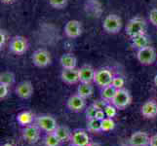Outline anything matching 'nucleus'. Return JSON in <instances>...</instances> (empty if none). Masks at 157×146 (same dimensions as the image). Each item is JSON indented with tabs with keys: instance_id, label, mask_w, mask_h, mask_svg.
<instances>
[{
	"instance_id": "f257e3e1",
	"label": "nucleus",
	"mask_w": 157,
	"mask_h": 146,
	"mask_svg": "<svg viewBox=\"0 0 157 146\" xmlns=\"http://www.w3.org/2000/svg\"><path fill=\"white\" fill-rule=\"evenodd\" d=\"M145 29H147V24H145L144 20L137 17L129 21L125 30H126V34L129 37L133 38V37L137 35L144 34L145 32Z\"/></svg>"
},
{
	"instance_id": "f03ea898",
	"label": "nucleus",
	"mask_w": 157,
	"mask_h": 146,
	"mask_svg": "<svg viewBox=\"0 0 157 146\" xmlns=\"http://www.w3.org/2000/svg\"><path fill=\"white\" fill-rule=\"evenodd\" d=\"M104 29L111 34H116L122 28V20L119 16L115 14H110L106 16L102 23Z\"/></svg>"
},
{
	"instance_id": "7ed1b4c3",
	"label": "nucleus",
	"mask_w": 157,
	"mask_h": 146,
	"mask_svg": "<svg viewBox=\"0 0 157 146\" xmlns=\"http://www.w3.org/2000/svg\"><path fill=\"white\" fill-rule=\"evenodd\" d=\"M131 101H132V96L130 95L129 92L125 89L117 90L114 97H113V99L111 100L112 104L114 105L117 109H124V108H126L131 103Z\"/></svg>"
},
{
	"instance_id": "20e7f679",
	"label": "nucleus",
	"mask_w": 157,
	"mask_h": 146,
	"mask_svg": "<svg viewBox=\"0 0 157 146\" xmlns=\"http://www.w3.org/2000/svg\"><path fill=\"white\" fill-rule=\"evenodd\" d=\"M32 62L37 67H46L51 63V55L45 49H38L36 50L31 57Z\"/></svg>"
},
{
	"instance_id": "39448f33",
	"label": "nucleus",
	"mask_w": 157,
	"mask_h": 146,
	"mask_svg": "<svg viewBox=\"0 0 157 146\" xmlns=\"http://www.w3.org/2000/svg\"><path fill=\"white\" fill-rule=\"evenodd\" d=\"M137 58L138 61L144 64V66H150L152 64L156 59V53L153 47L147 46L145 48L140 49L137 52Z\"/></svg>"
},
{
	"instance_id": "423d86ee",
	"label": "nucleus",
	"mask_w": 157,
	"mask_h": 146,
	"mask_svg": "<svg viewBox=\"0 0 157 146\" xmlns=\"http://www.w3.org/2000/svg\"><path fill=\"white\" fill-rule=\"evenodd\" d=\"M114 78L112 72L109 69L101 68L97 70L94 77V82L101 88H105L106 86H109L112 83V80Z\"/></svg>"
},
{
	"instance_id": "0eeeda50",
	"label": "nucleus",
	"mask_w": 157,
	"mask_h": 146,
	"mask_svg": "<svg viewBox=\"0 0 157 146\" xmlns=\"http://www.w3.org/2000/svg\"><path fill=\"white\" fill-rule=\"evenodd\" d=\"M10 52L15 55H23L29 49V42L23 36H15L10 41Z\"/></svg>"
},
{
	"instance_id": "6e6552de",
	"label": "nucleus",
	"mask_w": 157,
	"mask_h": 146,
	"mask_svg": "<svg viewBox=\"0 0 157 146\" xmlns=\"http://www.w3.org/2000/svg\"><path fill=\"white\" fill-rule=\"evenodd\" d=\"M36 125L38 126L41 131H44L46 133H54L58 127L55 118L49 115H42L37 117Z\"/></svg>"
},
{
	"instance_id": "1a4fd4ad",
	"label": "nucleus",
	"mask_w": 157,
	"mask_h": 146,
	"mask_svg": "<svg viewBox=\"0 0 157 146\" xmlns=\"http://www.w3.org/2000/svg\"><path fill=\"white\" fill-rule=\"evenodd\" d=\"M64 33L69 38H77L82 33V24L79 21L70 20L64 25Z\"/></svg>"
},
{
	"instance_id": "9d476101",
	"label": "nucleus",
	"mask_w": 157,
	"mask_h": 146,
	"mask_svg": "<svg viewBox=\"0 0 157 146\" xmlns=\"http://www.w3.org/2000/svg\"><path fill=\"white\" fill-rule=\"evenodd\" d=\"M23 137L26 142L36 143L40 137V129L37 125H29L23 129Z\"/></svg>"
},
{
	"instance_id": "9b49d317",
	"label": "nucleus",
	"mask_w": 157,
	"mask_h": 146,
	"mask_svg": "<svg viewBox=\"0 0 157 146\" xmlns=\"http://www.w3.org/2000/svg\"><path fill=\"white\" fill-rule=\"evenodd\" d=\"M70 141L72 145L75 146H88L90 143V137L84 129H75L71 133Z\"/></svg>"
},
{
	"instance_id": "f8f14e48",
	"label": "nucleus",
	"mask_w": 157,
	"mask_h": 146,
	"mask_svg": "<svg viewBox=\"0 0 157 146\" xmlns=\"http://www.w3.org/2000/svg\"><path fill=\"white\" fill-rule=\"evenodd\" d=\"M33 86L29 81H23L20 84H18L16 88V94L19 97L23 99H28L33 94Z\"/></svg>"
},
{
	"instance_id": "ddd939ff",
	"label": "nucleus",
	"mask_w": 157,
	"mask_h": 146,
	"mask_svg": "<svg viewBox=\"0 0 157 146\" xmlns=\"http://www.w3.org/2000/svg\"><path fill=\"white\" fill-rule=\"evenodd\" d=\"M67 108L72 112H80L83 110L86 105L85 99L82 96H80L78 94L73 95L67 99Z\"/></svg>"
},
{
	"instance_id": "4468645a",
	"label": "nucleus",
	"mask_w": 157,
	"mask_h": 146,
	"mask_svg": "<svg viewBox=\"0 0 157 146\" xmlns=\"http://www.w3.org/2000/svg\"><path fill=\"white\" fill-rule=\"evenodd\" d=\"M95 73H96L95 69L91 66H89V64H85L82 67H80V69H78L80 83L91 84L94 81Z\"/></svg>"
},
{
	"instance_id": "2eb2a0df",
	"label": "nucleus",
	"mask_w": 157,
	"mask_h": 146,
	"mask_svg": "<svg viewBox=\"0 0 157 146\" xmlns=\"http://www.w3.org/2000/svg\"><path fill=\"white\" fill-rule=\"evenodd\" d=\"M131 146H147L150 142V137L144 132L134 133L129 139Z\"/></svg>"
},
{
	"instance_id": "dca6fc26",
	"label": "nucleus",
	"mask_w": 157,
	"mask_h": 146,
	"mask_svg": "<svg viewBox=\"0 0 157 146\" xmlns=\"http://www.w3.org/2000/svg\"><path fill=\"white\" fill-rule=\"evenodd\" d=\"M61 78L63 80V82L68 85H72L77 83L79 81V74L78 70L75 68L72 69H63V71L61 73Z\"/></svg>"
},
{
	"instance_id": "f3484780",
	"label": "nucleus",
	"mask_w": 157,
	"mask_h": 146,
	"mask_svg": "<svg viewBox=\"0 0 157 146\" xmlns=\"http://www.w3.org/2000/svg\"><path fill=\"white\" fill-rule=\"evenodd\" d=\"M142 114L145 118H154L157 116V103L154 100L145 101L142 106Z\"/></svg>"
},
{
	"instance_id": "a211bd4d",
	"label": "nucleus",
	"mask_w": 157,
	"mask_h": 146,
	"mask_svg": "<svg viewBox=\"0 0 157 146\" xmlns=\"http://www.w3.org/2000/svg\"><path fill=\"white\" fill-rule=\"evenodd\" d=\"M59 62L63 69H72L76 67L77 59L72 54H64L59 58Z\"/></svg>"
},
{
	"instance_id": "6ab92c4d",
	"label": "nucleus",
	"mask_w": 157,
	"mask_h": 146,
	"mask_svg": "<svg viewBox=\"0 0 157 146\" xmlns=\"http://www.w3.org/2000/svg\"><path fill=\"white\" fill-rule=\"evenodd\" d=\"M132 45H133V47L138 49V50H140V49H143V48H145L147 46H150L149 37L145 33L135 36L132 38Z\"/></svg>"
},
{
	"instance_id": "aec40b11",
	"label": "nucleus",
	"mask_w": 157,
	"mask_h": 146,
	"mask_svg": "<svg viewBox=\"0 0 157 146\" xmlns=\"http://www.w3.org/2000/svg\"><path fill=\"white\" fill-rule=\"evenodd\" d=\"M54 133L56 134L61 142H66L71 138V133H70L69 129L64 126H58Z\"/></svg>"
},
{
	"instance_id": "412c9836",
	"label": "nucleus",
	"mask_w": 157,
	"mask_h": 146,
	"mask_svg": "<svg viewBox=\"0 0 157 146\" xmlns=\"http://www.w3.org/2000/svg\"><path fill=\"white\" fill-rule=\"evenodd\" d=\"M93 93H94V88L89 83H81L77 88V94L80 96L84 97L85 99L90 97L93 95Z\"/></svg>"
},
{
	"instance_id": "4be33fe9",
	"label": "nucleus",
	"mask_w": 157,
	"mask_h": 146,
	"mask_svg": "<svg viewBox=\"0 0 157 146\" xmlns=\"http://www.w3.org/2000/svg\"><path fill=\"white\" fill-rule=\"evenodd\" d=\"M17 121L20 125L24 126V127L31 125V123L33 122V114H32L30 111L21 112L17 117Z\"/></svg>"
},
{
	"instance_id": "5701e85b",
	"label": "nucleus",
	"mask_w": 157,
	"mask_h": 146,
	"mask_svg": "<svg viewBox=\"0 0 157 146\" xmlns=\"http://www.w3.org/2000/svg\"><path fill=\"white\" fill-rule=\"evenodd\" d=\"M116 92H117V89L115 87H113L112 85L106 86V87L102 88V91L101 93V99H105L109 102L113 99V97H114Z\"/></svg>"
},
{
	"instance_id": "b1692460",
	"label": "nucleus",
	"mask_w": 157,
	"mask_h": 146,
	"mask_svg": "<svg viewBox=\"0 0 157 146\" xmlns=\"http://www.w3.org/2000/svg\"><path fill=\"white\" fill-rule=\"evenodd\" d=\"M87 129L91 133H99L101 131V121L99 119L94 118L90 119L87 122Z\"/></svg>"
},
{
	"instance_id": "393cba45",
	"label": "nucleus",
	"mask_w": 157,
	"mask_h": 146,
	"mask_svg": "<svg viewBox=\"0 0 157 146\" xmlns=\"http://www.w3.org/2000/svg\"><path fill=\"white\" fill-rule=\"evenodd\" d=\"M14 82H15V75L13 72L4 71L0 74V84L11 86L14 84Z\"/></svg>"
},
{
	"instance_id": "a878e982",
	"label": "nucleus",
	"mask_w": 157,
	"mask_h": 146,
	"mask_svg": "<svg viewBox=\"0 0 157 146\" xmlns=\"http://www.w3.org/2000/svg\"><path fill=\"white\" fill-rule=\"evenodd\" d=\"M61 141L57 137V136L54 133H47L45 139H44V144L45 146H59Z\"/></svg>"
},
{
	"instance_id": "bb28decb",
	"label": "nucleus",
	"mask_w": 157,
	"mask_h": 146,
	"mask_svg": "<svg viewBox=\"0 0 157 146\" xmlns=\"http://www.w3.org/2000/svg\"><path fill=\"white\" fill-rule=\"evenodd\" d=\"M115 128V122L112 118L105 117L101 121V131L102 132H110Z\"/></svg>"
},
{
	"instance_id": "cd10ccee",
	"label": "nucleus",
	"mask_w": 157,
	"mask_h": 146,
	"mask_svg": "<svg viewBox=\"0 0 157 146\" xmlns=\"http://www.w3.org/2000/svg\"><path fill=\"white\" fill-rule=\"evenodd\" d=\"M104 111L105 113L106 117H108V118H113L117 114V108L113 104H109V103L105 106Z\"/></svg>"
},
{
	"instance_id": "c85d7f7f",
	"label": "nucleus",
	"mask_w": 157,
	"mask_h": 146,
	"mask_svg": "<svg viewBox=\"0 0 157 146\" xmlns=\"http://www.w3.org/2000/svg\"><path fill=\"white\" fill-rule=\"evenodd\" d=\"M49 4L55 9H63L67 6V0H49Z\"/></svg>"
},
{
	"instance_id": "c756f323",
	"label": "nucleus",
	"mask_w": 157,
	"mask_h": 146,
	"mask_svg": "<svg viewBox=\"0 0 157 146\" xmlns=\"http://www.w3.org/2000/svg\"><path fill=\"white\" fill-rule=\"evenodd\" d=\"M111 85L113 86V87H115L117 90L123 89L124 85H125V80H124V79H123L122 77H120V76H116V77L113 78Z\"/></svg>"
},
{
	"instance_id": "7c9ffc66",
	"label": "nucleus",
	"mask_w": 157,
	"mask_h": 146,
	"mask_svg": "<svg viewBox=\"0 0 157 146\" xmlns=\"http://www.w3.org/2000/svg\"><path fill=\"white\" fill-rule=\"evenodd\" d=\"M97 112H98V109H97V108L93 104L88 106V108L85 111V114H86V117H87V120H90V119L96 118Z\"/></svg>"
},
{
	"instance_id": "2f4dec72",
	"label": "nucleus",
	"mask_w": 157,
	"mask_h": 146,
	"mask_svg": "<svg viewBox=\"0 0 157 146\" xmlns=\"http://www.w3.org/2000/svg\"><path fill=\"white\" fill-rule=\"evenodd\" d=\"M108 104V101L104 99H98V100H96L93 105L97 108L98 110H105V106Z\"/></svg>"
},
{
	"instance_id": "473e14b6",
	"label": "nucleus",
	"mask_w": 157,
	"mask_h": 146,
	"mask_svg": "<svg viewBox=\"0 0 157 146\" xmlns=\"http://www.w3.org/2000/svg\"><path fill=\"white\" fill-rule=\"evenodd\" d=\"M149 21L154 26H157V8H154L149 13Z\"/></svg>"
},
{
	"instance_id": "72a5a7b5",
	"label": "nucleus",
	"mask_w": 157,
	"mask_h": 146,
	"mask_svg": "<svg viewBox=\"0 0 157 146\" xmlns=\"http://www.w3.org/2000/svg\"><path fill=\"white\" fill-rule=\"evenodd\" d=\"M9 92V86L5 84H0V99H5L8 95Z\"/></svg>"
},
{
	"instance_id": "f704fd0d",
	"label": "nucleus",
	"mask_w": 157,
	"mask_h": 146,
	"mask_svg": "<svg viewBox=\"0 0 157 146\" xmlns=\"http://www.w3.org/2000/svg\"><path fill=\"white\" fill-rule=\"evenodd\" d=\"M7 40V35H6V32L5 30H1L0 31V47H4L5 43H6Z\"/></svg>"
},
{
	"instance_id": "c9c22d12",
	"label": "nucleus",
	"mask_w": 157,
	"mask_h": 146,
	"mask_svg": "<svg viewBox=\"0 0 157 146\" xmlns=\"http://www.w3.org/2000/svg\"><path fill=\"white\" fill-rule=\"evenodd\" d=\"M105 117H106V115H105V113L104 110H98V112H97V114H96L97 119H99V120L102 121Z\"/></svg>"
},
{
	"instance_id": "e433bc0d",
	"label": "nucleus",
	"mask_w": 157,
	"mask_h": 146,
	"mask_svg": "<svg viewBox=\"0 0 157 146\" xmlns=\"http://www.w3.org/2000/svg\"><path fill=\"white\" fill-rule=\"evenodd\" d=\"M149 146H157V134L150 137Z\"/></svg>"
},
{
	"instance_id": "4c0bfd02",
	"label": "nucleus",
	"mask_w": 157,
	"mask_h": 146,
	"mask_svg": "<svg viewBox=\"0 0 157 146\" xmlns=\"http://www.w3.org/2000/svg\"><path fill=\"white\" fill-rule=\"evenodd\" d=\"M1 2L4 4H13L16 2V0H1Z\"/></svg>"
},
{
	"instance_id": "58836bf2",
	"label": "nucleus",
	"mask_w": 157,
	"mask_h": 146,
	"mask_svg": "<svg viewBox=\"0 0 157 146\" xmlns=\"http://www.w3.org/2000/svg\"><path fill=\"white\" fill-rule=\"evenodd\" d=\"M88 146H101L99 143H96V142H90Z\"/></svg>"
},
{
	"instance_id": "ea45409f",
	"label": "nucleus",
	"mask_w": 157,
	"mask_h": 146,
	"mask_svg": "<svg viewBox=\"0 0 157 146\" xmlns=\"http://www.w3.org/2000/svg\"><path fill=\"white\" fill-rule=\"evenodd\" d=\"M154 84H155V86L157 87V74L155 75V77H154Z\"/></svg>"
},
{
	"instance_id": "a19ab883",
	"label": "nucleus",
	"mask_w": 157,
	"mask_h": 146,
	"mask_svg": "<svg viewBox=\"0 0 157 146\" xmlns=\"http://www.w3.org/2000/svg\"><path fill=\"white\" fill-rule=\"evenodd\" d=\"M2 146H13L12 144H10V143H5V144H3Z\"/></svg>"
},
{
	"instance_id": "79ce46f5",
	"label": "nucleus",
	"mask_w": 157,
	"mask_h": 146,
	"mask_svg": "<svg viewBox=\"0 0 157 146\" xmlns=\"http://www.w3.org/2000/svg\"><path fill=\"white\" fill-rule=\"evenodd\" d=\"M122 146H127V145H122Z\"/></svg>"
},
{
	"instance_id": "37998d69",
	"label": "nucleus",
	"mask_w": 157,
	"mask_h": 146,
	"mask_svg": "<svg viewBox=\"0 0 157 146\" xmlns=\"http://www.w3.org/2000/svg\"><path fill=\"white\" fill-rule=\"evenodd\" d=\"M71 146H75V145H72V144H71Z\"/></svg>"
}]
</instances>
